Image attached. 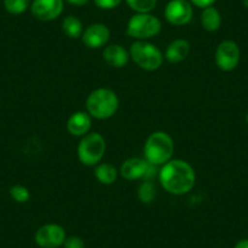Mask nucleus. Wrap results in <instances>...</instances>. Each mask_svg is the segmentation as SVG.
<instances>
[{"label": "nucleus", "instance_id": "nucleus-22", "mask_svg": "<svg viewBox=\"0 0 248 248\" xmlns=\"http://www.w3.org/2000/svg\"><path fill=\"white\" fill-rule=\"evenodd\" d=\"M10 196L17 203H26L30 200V190L23 185H14L10 189Z\"/></svg>", "mask_w": 248, "mask_h": 248}, {"label": "nucleus", "instance_id": "nucleus-3", "mask_svg": "<svg viewBox=\"0 0 248 248\" xmlns=\"http://www.w3.org/2000/svg\"><path fill=\"white\" fill-rule=\"evenodd\" d=\"M119 100L116 93L107 88L93 90L87 97V112L96 119H108L117 112Z\"/></svg>", "mask_w": 248, "mask_h": 248}, {"label": "nucleus", "instance_id": "nucleus-18", "mask_svg": "<svg viewBox=\"0 0 248 248\" xmlns=\"http://www.w3.org/2000/svg\"><path fill=\"white\" fill-rule=\"evenodd\" d=\"M119 171L109 163H99L95 166V176L104 185H111L117 180Z\"/></svg>", "mask_w": 248, "mask_h": 248}, {"label": "nucleus", "instance_id": "nucleus-8", "mask_svg": "<svg viewBox=\"0 0 248 248\" xmlns=\"http://www.w3.org/2000/svg\"><path fill=\"white\" fill-rule=\"evenodd\" d=\"M241 51L238 45L232 40H224L216 50V63L224 72L233 71L238 66Z\"/></svg>", "mask_w": 248, "mask_h": 248}, {"label": "nucleus", "instance_id": "nucleus-30", "mask_svg": "<svg viewBox=\"0 0 248 248\" xmlns=\"http://www.w3.org/2000/svg\"><path fill=\"white\" fill-rule=\"evenodd\" d=\"M39 248H40V247H39Z\"/></svg>", "mask_w": 248, "mask_h": 248}, {"label": "nucleus", "instance_id": "nucleus-4", "mask_svg": "<svg viewBox=\"0 0 248 248\" xmlns=\"http://www.w3.org/2000/svg\"><path fill=\"white\" fill-rule=\"evenodd\" d=\"M129 55L135 65L149 72L158 70L163 63V54L161 50L146 40H137L132 44Z\"/></svg>", "mask_w": 248, "mask_h": 248}, {"label": "nucleus", "instance_id": "nucleus-17", "mask_svg": "<svg viewBox=\"0 0 248 248\" xmlns=\"http://www.w3.org/2000/svg\"><path fill=\"white\" fill-rule=\"evenodd\" d=\"M62 32L65 33L68 38L71 39H78V38H82L83 32H84V27H83V23L77 16L68 15L66 16L61 23Z\"/></svg>", "mask_w": 248, "mask_h": 248}, {"label": "nucleus", "instance_id": "nucleus-2", "mask_svg": "<svg viewBox=\"0 0 248 248\" xmlns=\"http://www.w3.org/2000/svg\"><path fill=\"white\" fill-rule=\"evenodd\" d=\"M174 154V141L166 132H155L147 138L144 146L145 159L152 166H163Z\"/></svg>", "mask_w": 248, "mask_h": 248}, {"label": "nucleus", "instance_id": "nucleus-24", "mask_svg": "<svg viewBox=\"0 0 248 248\" xmlns=\"http://www.w3.org/2000/svg\"><path fill=\"white\" fill-rule=\"evenodd\" d=\"M63 247L65 248H84L85 243L79 236H68L66 237L65 242H63Z\"/></svg>", "mask_w": 248, "mask_h": 248}, {"label": "nucleus", "instance_id": "nucleus-16", "mask_svg": "<svg viewBox=\"0 0 248 248\" xmlns=\"http://www.w3.org/2000/svg\"><path fill=\"white\" fill-rule=\"evenodd\" d=\"M202 27L207 32H216L221 26V15L219 10L214 6H208L203 9L201 14Z\"/></svg>", "mask_w": 248, "mask_h": 248}, {"label": "nucleus", "instance_id": "nucleus-14", "mask_svg": "<svg viewBox=\"0 0 248 248\" xmlns=\"http://www.w3.org/2000/svg\"><path fill=\"white\" fill-rule=\"evenodd\" d=\"M102 56L107 65L113 68L124 67L130 59L129 51L119 44H111L105 47Z\"/></svg>", "mask_w": 248, "mask_h": 248}, {"label": "nucleus", "instance_id": "nucleus-5", "mask_svg": "<svg viewBox=\"0 0 248 248\" xmlns=\"http://www.w3.org/2000/svg\"><path fill=\"white\" fill-rule=\"evenodd\" d=\"M162 31V22L157 16L147 14H135L129 18L127 34L137 40H147L156 37Z\"/></svg>", "mask_w": 248, "mask_h": 248}, {"label": "nucleus", "instance_id": "nucleus-13", "mask_svg": "<svg viewBox=\"0 0 248 248\" xmlns=\"http://www.w3.org/2000/svg\"><path fill=\"white\" fill-rule=\"evenodd\" d=\"M92 118L93 117L88 113L87 111H78L75 112L72 116L68 118L67 127L68 133L72 137H84L89 133L92 128Z\"/></svg>", "mask_w": 248, "mask_h": 248}, {"label": "nucleus", "instance_id": "nucleus-26", "mask_svg": "<svg viewBox=\"0 0 248 248\" xmlns=\"http://www.w3.org/2000/svg\"><path fill=\"white\" fill-rule=\"evenodd\" d=\"M90 0H65V3L71 4L73 6H84L89 3Z\"/></svg>", "mask_w": 248, "mask_h": 248}, {"label": "nucleus", "instance_id": "nucleus-12", "mask_svg": "<svg viewBox=\"0 0 248 248\" xmlns=\"http://www.w3.org/2000/svg\"><path fill=\"white\" fill-rule=\"evenodd\" d=\"M111 37V31L104 23H93L88 26L82 35V42L90 49H99L107 44Z\"/></svg>", "mask_w": 248, "mask_h": 248}, {"label": "nucleus", "instance_id": "nucleus-6", "mask_svg": "<svg viewBox=\"0 0 248 248\" xmlns=\"http://www.w3.org/2000/svg\"><path fill=\"white\" fill-rule=\"evenodd\" d=\"M106 141L99 133H88L78 145V158L84 166L95 167L104 158Z\"/></svg>", "mask_w": 248, "mask_h": 248}, {"label": "nucleus", "instance_id": "nucleus-19", "mask_svg": "<svg viewBox=\"0 0 248 248\" xmlns=\"http://www.w3.org/2000/svg\"><path fill=\"white\" fill-rule=\"evenodd\" d=\"M124 1L134 13L147 14L156 8L158 0H124Z\"/></svg>", "mask_w": 248, "mask_h": 248}, {"label": "nucleus", "instance_id": "nucleus-15", "mask_svg": "<svg viewBox=\"0 0 248 248\" xmlns=\"http://www.w3.org/2000/svg\"><path fill=\"white\" fill-rule=\"evenodd\" d=\"M191 45L186 39H175L167 46L164 57L170 63H180L184 60L187 59Z\"/></svg>", "mask_w": 248, "mask_h": 248}, {"label": "nucleus", "instance_id": "nucleus-21", "mask_svg": "<svg viewBox=\"0 0 248 248\" xmlns=\"http://www.w3.org/2000/svg\"><path fill=\"white\" fill-rule=\"evenodd\" d=\"M156 195V187H155L154 183L151 181H144L141 185L139 186L138 190V196L142 203H151Z\"/></svg>", "mask_w": 248, "mask_h": 248}, {"label": "nucleus", "instance_id": "nucleus-29", "mask_svg": "<svg viewBox=\"0 0 248 248\" xmlns=\"http://www.w3.org/2000/svg\"><path fill=\"white\" fill-rule=\"evenodd\" d=\"M246 121H247V123H248V113L246 114Z\"/></svg>", "mask_w": 248, "mask_h": 248}, {"label": "nucleus", "instance_id": "nucleus-9", "mask_svg": "<svg viewBox=\"0 0 248 248\" xmlns=\"http://www.w3.org/2000/svg\"><path fill=\"white\" fill-rule=\"evenodd\" d=\"M34 240L40 248H59L63 246L66 231L59 224H45L38 229Z\"/></svg>", "mask_w": 248, "mask_h": 248}, {"label": "nucleus", "instance_id": "nucleus-27", "mask_svg": "<svg viewBox=\"0 0 248 248\" xmlns=\"http://www.w3.org/2000/svg\"><path fill=\"white\" fill-rule=\"evenodd\" d=\"M233 248H248V238L240 240L237 243H236Z\"/></svg>", "mask_w": 248, "mask_h": 248}, {"label": "nucleus", "instance_id": "nucleus-10", "mask_svg": "<svg viewBox=\"0 0 248 248\" xmlns=\"http://www.w3.org/2000/svg\"><path fill=\"white\" fill-rule=\"evenodd\" d=\"M65 8V0H33L31 13L33 17L43 22H50L61 16Z\"/></svg>", "mask_w": 248, "mask_h": 248}, {"label": "nucleus", "instance_id": "nucleus-25", "mask_svg": "<svg viewBox=\"0 0 248 248\" xmlns=\"http://www.w3.org/2000/svg\"><path fill=\"white\" fill-rule=\"evenodd\" d=\"M192 5L197 6L200 9H206L208 6H213V4L216 3V0H189Z\"/></svg>", "mask_w": 248, "mask_h": 248}, {"label": "nucleus", "instance_id": "nucleus-23", "mask_svg": "<svg viewBox=\"0 0 248 248\" xmlns=\"http://www.w3.org/2000/svg\"><path fill=\"white\" fill-rule=\"evenodd\" d=\"M93 1L101 10H113L123 3V0H93Z\"/></svg>", "mask_w": 248, "mask_h": 248}, {"label": "nucleus", "instance_id": "nucleus-7", "mask_svg": "<svg viewBox=\"0 0 248 248\" xmlns=\"http://www.w3.org/2000/svg\"><path fill=\"white\" fill-rule=\"evenodd\" d=\"M164 17L173 26H185L194 17V9L189 0H169L164 8Z\"/></svg>", "mask_w": 248, "mask_h": 248}, {"label": "nucleus", "instance_id": "nucleus-1", "mask_svg": "<svg viewBox=\"0 0 248 248\" xmlns=\"http://www.w3.org/2000/svg\"><path fill=\"white\" fill-rule=\"evenodd\" d=\"M159 181L167 192L180 196L191 191L196 181V174L186 161L170 159L162 166Z\"/></svg>", "mask_w": 248, "mask_h": 248}, {"label": "nucleus", "instance_id": "nucleus-11", "mask_svg": "<svg viewBox=\"0 0 248 248\" xmlns=\"http://www.w3.org/2000/svg\"><path fill=\"white\" fill-rule=\"evenodd\" d=\"M152 164H150L146 159L134 157L124 161L119 168V175L125 180H138L142 178H151Z\"/></svg>", "mask_w": 248, "mask_h": 248}, {"label": "nucleus", "instance_id": "nucleus-20", "mask_svg": "<svg viewBox=\"0 0 248 248\" xmlns=\"http://www.w3.org/2000/svg\"><path fill=\"white\" fill-rule=\"evenodd\" d=\"M4 8L11 15H21L31 8V0H4Z\"/></svg>", "mask_w": 248, "mask_h": 248}, {"label": "nucleus", "instance_id": "nucleus-28", "mask_svg": "<svg viewBox=\"0 0 248 248\" xmlns=\"http://www.w3.org/2000/svg\"><path fill=\"white\" fill-rule=\"evenodd\" d=\"M243 4H245L246 6H248V0H243Z\"/></svg>", "mask_w": 248, "mask_h": 248}]
</instances>
